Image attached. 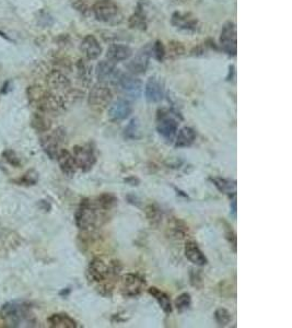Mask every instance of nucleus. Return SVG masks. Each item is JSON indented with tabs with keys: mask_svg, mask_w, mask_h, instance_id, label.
I'll return each mask as SVG.
<instances>
[{
	"mask_svg": "<svg viewBox=\"0 0 292 328\" xmlns=\"http://www.w3.org/2000/svg\"><path fill=\"white\" fill-rule=\"evenodd\" d=\"M27 96L29 103L42 113H59L65 110L66 100L54 92L44 90L41 86L28 88Z\"/></svg>",
	"mask_w": 292,
	"mask_h": 328,
	"instance_id": "obj_1",
	"label": "nucleus"
},
{
	"mask_svg": "<svg viewBox=\"0 0 292 328\" xmlns=\"http://www.w3.org/2000/svg\"><path fill=\"white\" fill-rule=\"evenodd\" d=\"M0 318L9 327H34L36 318L31 306L24 302H9L0 308Z\"/></svg>",
	"mask_w": 292,
	"mask_h": 328,
	"instance_id": "obj_2",
	"label": "nucleus"
},
{
	"mask_svg": "<svg viewBox=\"0 0 292 328\" xmlns=\"http://www.w3.org/2000/svg\"><path fill=\"white\" fill-rule=\"evenodd\" d=\"M103 212L97 208L95 202L89 198H85L78 207L75 215L77 227L85 232H90L96 228L100 220L103 218Z\"/></svg>",
	"mask_w": 292,
	"mask_h": 328,
	"instance_id": "obj_3",
	"label": "nucleus"
},
{
	"mask_svg": "<svg viewBox=\"0 0 292 328\" xmlns=\"http://www.w3.org/2000/svg\"><path fill=\"white\" fill-rule=\"evenodd\" d=\"M117 264H114L112 267H109V265L102 261L100 258H94L93 261L90 263L89 268H88V278L92 282L97 283L99 285L100 290H108V289H112V283L111 279L112 276H116L119 273L120 268L117 267Z\"/></svg>",
	"mask_w": 292,
	"mask_h": 328,
	"instance_id": "obj_4",
	"label": "nucleus"
},
{
	"mask_svg": "<svg viewBox=\"0 0 292 328\" xmlns=\"http://www.w3.org/2000/svg\"><path fill=\"white\" fill-rule=\"evenodd\" d=\"M92 12L97 21L104 23H119L123 20L119 7L113 0H97L92 6Z\"/></svg>",
	"mask_w": 292,
	"mask_h": 328,
	"instance_id": "obj_5",
	"label": "nucleus"
},
{
	"mask_svg": "<svg viewBox=\"0 0 292 328\" xmlns=\"http://www.w3.org/2000/svg\"><path fill=\"white\" fill-rule=\"evenodd\" d=\"M113 94L110 88L105 83H97L92 87L88 97V103L89 105L96 111H103L112 103Z\"/></svg>",
	"mask_w": 292,
	"mask_h": 328,
	"instance_id": "obj_6",
	"label": "nucleus"
},
{
	"mask_svg": "<svg viewBox=\"0 0 292 328\" xmlns=\"http://www.w3.org/2000/svg\"><path fill=\"white\" fill-rule=\"evenodd\" d=\"M66 141V130L64 128H57L53 130L51 134L46 135L41 139V146L50 159H56L59 151L61 150V145Z\"/></svg>",
	"mask_w": 292,
	"mask_h": 328,
	"instance_id": "obj_7",
	"label": "nucleus"
},
{
	"mask_svg": "<svg viewBox=\"0 0 292 328\" xmlns=\"http://www.w3.org/2000/svg\"><path fill=\"white\" fill-rule=\"evenodd\" d=\"M72 155H74L78 169H80L82 172H89L96 163L94 149L90 144L75 146Z\"/></svg>",
	"mask_w": 292,
	"mask_h": 328,
	"instance_id": "obj_8",
	"label": "nucleus"
},
{
	"mask_svg": "<svg viewBox=\"0 0 292 328\" xmlns=\"http://www.w3.org/2000/svg\"><path fill=\"white\" fill-rule=\"evenodd\" d=\"M116 85L118 86L119 90L123 92V94L129 99L137 100L143 93V82L138 78H136L131 73H120Z\"/></svg>",
	"mask_w": 292,
	"mask_h": 328,
	"instance_id": "obj_9",
	"label": "nucleus"
},
{
	"mask_svg": "<svg viewBox=\"0 0 292 328\" xmlns=\"http://www.w3.org/2000/svg\"><path fill=\"white\" fill-rule=\"evenodd\" d=\"M220 46L222 51L227 53L229 56H235L237 53V36H236V26L235 23L228 21L223 24L220 33Z\"/></svg>",
	"mask_w": 292,
	"mask_h": 328,
	"instance_id": "obj_10",
	"label": "nucleus"
},
{
	"mask_svg": "<svg viewBox=\"0 0 292 328\" xmlns=\"http://www.w3.org/2000/svg\"><path fill=\"white\" fill-rule=\"evenodd\" d=\"M157 129L165 139L172 140L177 133L178 121L172 114H170L169 111L161 110L158 114Z\"/></svg>",
	"mask_w": 292,
	"mask_h": 328,
	"instance_id": "obj_11",
	"label": "nucleus"
},
{
	"mask_svg": "<svg viewBox=\"0 0 292 328\" xmlns=\"http://www.w3.org/2000/svg\"><path fill=\"white\" fill-rule=\"evenodd\" d=\"M145 287V279L137 273H127L120 280V291L124 297L134 298L138 296Z\"/></svg>",
	"mask_w": 292,
	"mask_h": 328,
	"instance_id": "obj_12",
	"label": "nucleus"
},
{
	"mask_svg": "<svg viewBox=\"0 0 292 328\" xmlns=\"http://www.w3.org/2000/svg\"><path fill=\"white\" fill-rule=\"evenodd\" d=\"M46 83L53 92L57 93H66L67 96L70 95L71 93V82L68 79L65 73L60 70H52L47 75Z\"/></svg>",
	"mask_w": 292,
	"mask_h": 328,
	"instance_id": "obj_13",
	"label": "nucleus"
},
{
	"mask_svg": "<svg viewBox=\"0 0 292 328\" xmlns=\"http://www.w3.org/2000/svg\"><path fill=\"white\" fill-rule=\"evenodd\" d=\"M151 53H152V47L150 45H147L136 54V56L128 62L127 65V69L129 70L131 75H141V73H145L147 71Z\"/></svg>",
	"mask_w": 292,
	"mask_h": 328,
	"instance_id": "obj_14",
	"label": "nucleus"
},
{
	"mask_svg": "<svg viewBox=\"0 0 292 328\" xmlns=\"http://www.w3.org/2000/svg\"><path fill=\"white\" fill-rule=\"evenodd\" d=\"M171 23L173 27L184 31L196 32L199 29V22L197 18L188 12H174L171 17Z\"/></svg>",
	"mask_w": 292,
	"mask_h": 328,
	"instance_id": "obj_15",
	"label": "nucleus"
},
{
	"mask_svg": "<svg viewBox=\"0 0 292 328\" xmlns=\"http://www.w3.org/2000/svg\"><path fill=\"white\" fill-rule=\"evenodd\" d=\"M120 72L118 69H116L115 63L108 60H101L97 63L96 69H95V76L96 79L99 80L101 83H108V82H114L116 83Z\"/></svg>",
	"mask_w": 292,
	"mask_h": 328,
	"instance_id": "obj_16",
	"label": "nucleus"
},
{
	"mask_svg": "<svg viewBox=\"0 0 292 328\" xmlns=\"http://www.w3.org/2000/svg\"><path fill=\"white\" fill-rule=\"evenodd\" d=\"M133 112L130 102L125 99H118L109 105V119L112 121H121L127 119Z\"/></svg>",
	"mask_w": 292,
	"mask_h": 328,
	"instance_id": "obj_17",
	"label": "nucleus"
},
{
	"mask_svg": "<svg viewBox=\"0 0 292 328\" xmlns=\"http://www.w3.org/2000/svg\"><path fill=\"white\" fill-rule=\"evenodd\" d=\"M145 96L149 103H158L164 96V87L157 77H150L145 87Z\"/></svg>",
	"mask_w": 292,
	"mask_h": 328,
	"instance_id": "obj_18",
	"label": "nucleus"
},
{
	"mask_svg": "<svg viewBox=\"0 0 292 328\" xmlns=\"http://www.w3.org/2000/svg\"><path fill=\"white\" fill-rule=\"evenodd\" d=\"M80 51L87 60H97L102 54V46L95 36L87 35L80 44Z\"/></svg>",
	"mask_w": 292,
	"mask_h": 328,
	"instance_id": "obj_19",
	"label": "nucleus"
},
{
	"mask_svg": "<svg viewBox=\"0 0 292 328\" xmlns=\"http://www.w3.org/2000/svg\"><path fill=\"white\" fill-rule=\"evenodd\" d=\"M56 159L58 161V163H59L61 172L66 176H68V178H72V176L76 174L78 166L76 164L74 155H72L69 151L66 149H61Z\"/></svg>",
	"mask_w": 292,
	"mask_h": 328,
	"instance_id": "obj_20",
	"label": "nucleus"
},
{
	"mask_svg": "<svg viewBox=\"0 0 292 328\" xmlns=\"http://www.w3.org/2000/svg\"><path fill=\"white\" fill-rule=\"evenodd\" d=\"M133 55V51L127 45H121V44H113L106 51V58L112 62H120L127 60Z\"/></svg>",
	"mask_w": 292,
	"mask_h": 328,
	"instance_id": "obj_21",
	"label": "nucleus"
},
{
	"mask_svg": "<svg viewBox=\"0 0 292 328\" xmlns=\"http://www.w3.org/2000/svg\"><path fill=\"white\" fill-rule=\"evenodd\" d=\"M185 256L187 257L189 262L197 266H204L208 263L207 257L204 255L203 252L199 249L197 244L195 242H187L185 245Z\"/></svg>",
	"mask_w": 292,
	"mask_h": 328,
	"instance_id": "obj_22",
	"label": "nucleus"
},
{
	"mask_svg": "<svg viewBox=\"0 0 292 328\" xmlns=\"http://www.w3.org/2000/svg\"><path fill=\"white\" fill-rule=\"evenodd\" d=\"M48 326L53 328H76L77 322L66 313H56L47 318Z\"/></svg>",
	"mask_w": 292,
	"mask_h": 328,
	"instance_id": "obj_23",
	"label": "nucleus"
},
{
	"mask_svg": "<svg viewBox=\"0 0 292 328\" xmlns=\"http://www.w3.org/2000/svg\"><path fill=\"white\" fill-rule=\"evenodd\" d=\"M148 291L150 295H151L155 300H157L160 307L162 308V311L165 313V314H170V313L172 312L171 300H170V297L167 295V293L163 292L162 290H160V289H158L157 287H151Z\"/></svg>",
	"mask_w": 292,
	"mask_h": 328,
	"instance_id": "obj_24",
	"label": "nucleus"
},
{
	"mask_svg": "<svg viewBox=\"0 0 292 328\" xmlns=\"http://www.w3.org/2000/svg\"><path fill=\"white\" fill-rule=\"evenodd\" d=\"M195 139H196V131L191 127H184L178 131L176 136V141H175V147L176 148H183V147L191 146Z\"/></svg>",
	"mask_w": 292,
	"mask_h": 328,
	"instance_id": "obj_25",
	"label": "nucleus"
},
{
	"mask_svg": "<svg viewBox=\"0 0 292 328\" xmlns=\"http://www.w3.org/2000/svg\"><path fill=\"white\" fill-rule=\"evenodd\" d=\"M31 126L33 127V129H35L37 131V133H46V131L51 129L52 121L46 116L45 113L37 112V113L32 116Z\"/></svg>",
	"mask_w": 292,
	"mask_h": 328,
	"instance_id": "obj_26",
	"label": "nucleus"
},
{
	"mask_svg": "<svg viewBox=\"0 0 292 328\" xmlns=\"http://www.w3.org/2000/svg\"><path fill=\"white\" fill-rule=\"evenodd\" d=\"M210 180L220 193L226 194V195H235V192H236L235 180H232L230 179H223V178H211Z\"/></svg>",
	"mask_w": 292,
	"mask_h": 328,
	"instance_id": "obj_27",
	"label": "nucleus"
},
{
	"mask_svg": "<svg viewBox=\"0 0 292 328\" xmlns=\"http://www.w3.org/2000/svg\"><path fill=\"white\" fill-rule=\"evenodd\" d=\"M128 24L130 29H135V30H138L141 32L147 31L148 29L147 19H146L144 12L141 10L136 11L133 16L129 18Z\"/></svg>",
	"mask_w": 292,
	"mask_h": 328,
	"instance_id": "obj_28",
	"label": "nucleus"
},
{
	"mask_svg": "<svg viewBox=\"0 0 292 328\" xmlns=\"http://www.w3.org/2000/svg\"><path fill=\"white\" fill-rule=\"evenodd\" d=\"M117 198L115 197L114 195L112 194H102L100 197H97L96 199V206L102 212H108L110 210L114 207V206L117 204Z\"/></svg>",
	"mask_w": 292,
	"mask_h": 328,
	"instance_id": "obj_29",
	"label": "nucleus"
},
{
	"mask_svg": "<svg viewBox=\"0 0 292 328\" xmlns=\"http://www.w3.org/2000/svg\"><path fill=\"white\" fill-rule=\"evenodd\" d=\"M38 179H40V174L36 170L31 169L29 170L27 173H24L20 179H13L12 182L16 183L17 185H22V186H34L38 183Z\"/></svg>",
	"mask_w": 292,
	"mask_h": 328,
	"instance_id": "obj_30",
	"label": "nucleus"
},
{
	"mask_svg": "<svg viewBox=\"0 0 292 328\" xmlns=\"http://www.w3.org/2000/svg\"><path fill=\"white\" fill-rule=\"evenodd\" d=\"M91 66L85 60H79L77 62L78 77L84 83H89L91 81Z\"/></svg>",
	"mask_w": 292,
	"mask_h": 328,
	"instance_id": "obj_31",
	"label": "nucleus"
},
{
	"mask_svg": "<svg viewBox=\"0 0 292 328\" xmlns=\"http://www.w3.org/2000/svg\"><path fill=\"white\" fill-rule=\"evenodd\" d=\"M146 217L149 220V222L151 223V226H158L161 221V211L160 208L155 205H149L145 209Z\"/></svg>",
	"mask_w": 292,
	"mask_h": 328,
	"instance_id": "obj_32",
	"label": "nucleus"
},
{
	"mask_svg": "<svg viewBox=\"0 0 292 328\" xmlns=\"http://www.w3.org/2000/svg\"><path fill=\"white\" fill-rule=\"evenodd\" d=\"M165 54H168L169 57H171V58L181 57L185 54V46L181 42L171 41L169 43L168 51L165 50Z\"/></svg>",
	"mask_w": 292,
	"mask_h": 328,
	"instance_id": "obj_33",
	"label": "nucleus"
},
{
	"mask_svg": "<svg viewBox=\"0 0 292 328\" xmlns=\"http://www.w3.org/2000/svg\"><path fill=\"white\" fill-rule=\"evenodd\" d=\"M169 230H171V234L173 237H176L177 239H183L185 234L187 232V227L185 224L179 221V220H173L172 223L170 224Z\"/></svg>",
	"mask_w": 292,
	"mask_h": 328,
	"instance_id": "obj_34",
	"label": "nucleus"
},
{
	"mask_svg": "<svg viewBox=\"0 0 292 328\" xmlns=\"http://www.w3.org/2000/svg\"><path fill=\"white\" fill-rule=\"evenodd\" d=\"M174 304H175V307L177 308L178 312H183L185 310H187V308H189V306H191V304H192L191 295H189V293H187V292L182 293L181 296H178L176 298V300H175Z\"/></svg>",
	"mask_w": 292,
	"mask_h": 328,
	"instance_id": "obj_35",
	"label": "nucleus"
},
{
	"mask_svg": "<svg viewBox=\"0 0 292 328\" xmlns=\"http://www.w3.org/2000/svg\"><path fill=\"white\" fill-rule=\"evenodd\" d=\"M215 318L220 326H227L232 321V314L226 308H218L215 313Z\"/></svg>",
	"mask_w": 292,
	"mask_h": 328,
	"instance_id": "obj_36",
	"label": "nucleus"
},
{
	"mask_svg": "<svg viewBox=\"0 0 292 328\" xmlns=\"http://www.w3.org/2000/svg\"><path fill=\"white\" fill-rule=\"evenodd\" d=\"M125 137L128 139H137L139 138V124L137 119H133L130 120L128 126L125 129Z\"/></svg>",
	"mask_w": 292,
	"mask_h": 328,
	"instance_id": "obj_37",
	"label": "nucleus"
},
{
	"mask_svg": "<svg viewBox=\"0 0 292 328\" xmlns=\"http://www.w3.org/2000/svg\"><path fill=\"white\" fill-rule=\"evenodd\" d=\"M2 156H3V159L6 160L9 164L13 166V168H21L20 159L18 158L17 153L14 152L13 150H11V149L4 150L3 153H2Z\"/></svg>",
	"mask_w": 292,
	"mask_h": 328,
	"instance_id": "obj_38",
	"label": "nucleus"
},
{
	"mask_svg": "<svg viewBox=\"0 0 292 328\" xmlns=\"http://www.w3.org/2000/svg\"><path fill=\"white\" fill-rule=\"evenodd\" d=\"M71 6L75 10L79 11L82 14H88L92 11V7H90L87 0H71Z\"/></svg>",
	"mask_w": 292,
	"mask_h": 328,
	"instance_id": "obj_39",
	"label": "nucleus"
},
{
	"mask_svg": "<svg viewBox=\"0 0 292 328\" xmlns=\"http://www.w3.org/2000/svg\"><path fill=\"white\" fill-rule=\"evenodd\" d=\"M152 53L154 54V57L157 58L158 61L160 62L163 61L165 55H167V54H165V47L163 45V43L160 41L155 42L152 46Z\"/></svg>",
	"mask_w": 292,
	"mask_h": 328,
	"instance_id": "obj_40",
	"label": "nucleus"
},
{
	"mask_svg": "<svg viewBox=\"0 0 292 328\" xmlns=\"http://www.w3.org/2000/svg\"><path fill=\"white\" fill-rule=\"evenodd\" d=\"M226 237H227L229 243H230L233 246V249H234V252H235L236 251V236H235V233L233 232L231 227L227 223H226Z\"/></svg>",
	"mask_w": 292,
	"mask_h": 328,
	"instance_id": "obj_41",
	"label": "nucleus"
},
{
	"mask_svg": "<svg viewBox=\"0 0 292 328\" xmlns=\"http://www.w3.org/2000/svg\"><path fill=\"white\" fill-rule=\"evenodd\" d=\"M10 90H11V81L8 80L2 85L1 89H0V93H1V94H3V95H6V94H8L9 92H10Z\"/></svg>",
	"mask_w": 292,
	"mask_h": 328,
	"instance_id": "obj_42",
	"label": "nucleus"
},
{
	"mask_svg": "<svg viewBox=\"0 0 292 328\" xmlns=\"http://www.w3.org/2000/svg\"><path fill=\"white\" fill-rule=\"evenodd\" d=\"M125 182L130 184L131 186H137L138 183H139V180H138V179H136V178H134V176H131V178L125 179Z\"/></svg>",
	"mask_w": 292,
	"mask_h": 328,
	"instance_id": "obj_43",
	"label": "nucleus"
},
{
	"mask_svg": "<svg viewBox=\"0 0 292 328\" xmlns=\"http://www.w3.org/2000/svg\"><path fill=\"white\" fill-rule=\"evenodd\" d=\"M231 208H232V212L233 213H236V198L234 197V199H233V202L231 204Z\"/></svg>",
	"mask_w": 292,
	"mask_h": 328,
	"instance_id": "obj_44",
	"label": "nucleus"
},
{
	"mask_svg": "<svg viewBox=\"0 0 292 328\" xmlns=\"http://www.w3.org/2000/svg\"><path fill=\"white\" fill-rule=\"evenodd\" d=\"M177 1H185V0H177Z\"/></svg>",
	"mask_w": 292,
	"mask_h": 328,
	"instance_id": "obj_45",
	"label": "nucleus"
}]
</instances>
